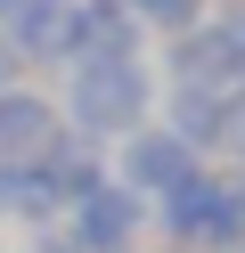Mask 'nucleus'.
<instances>
[{"mask_svg":"<svg viewBox=\"0 0 245 253\" xmlns=\"http://www.w3.org/2000/svg\"><path fill=\"white\" fill-rule=\"evenodd\" d=\"M155 98H163L155 57H98V66H65L57 74L65 131L98 139V147H114V139H131L139 123H155Z\"/></svg>","mask_w":245,"mask_h":253,"instance_id":"f257e3e1","label":"nucleus"},{"mask_svg":"<svg viewBox=\"0 0 245 253\" xmlns=\"http://www.w3.org/2000/svg\"><path fill=\"white\" fill-rule=\"evenodd\" d=\"M155 66H163V90H221V98H237L245 90V17L237 8H212L204 25L163 41Z\"/></svg>","mask_w":245,"mask_h":253,"instance_id":"7ed1b4c3","label":"nucleus"},{"mask_svg":"<svg viewBox=\"0 0 245 253\" xmlns=\"http://www.w3.org/2000/svg\"><path fill=\"white\" fill-rule=\"evenodd\" d=\"M155 123H172L204 164L229 155V98H221V90H163V98H155Z\"/></svg>","mask_w":245,"mask_h":253,"instance_id":"1a4fd4ad","label":"nucleus"},{"mask_svg":"<svg viewBox=\"0 0 245 253\" xmlns=\"http://www.w3.org/2000/svg\"><path fill=\"white\" fill-rule=\"evenodd\" d=\"M147 229L172 253H237L245 245V188H237V171L229 164L188 171L180 188H163L147 204Z\"/></svg>","mask_w":245,"mask_h":253,"instance_id":"f03ea898","label":"nucleus"},{"mask_svg":"<svg viewBox=\"0 0 245 253\" xmlns=\"http://www.w3.org/2000/svg\"><path fill=\"white\" fill-rule=\"evenodd\" d=\"M106 171H114L123 188H139L147 204H155L163 188H180L188 171H204V155H196L188 139L172 131V123H139L131 139H114V147H106Z\"/></svg>","mask_w":245,"mask_h":253,"instance_id":"423d86ee","label":"nucleus"},{"mask_svg":"<svg viewBox=\"0 0 245 253\" xmlns=\"http://www.w3.org/2000/svg\"><path fill=\"white\" fill-rule=\"evenodd\" d=\"M57 25H65V0H0V41L25 66H49L57 57Z\"/></svg>","mask_w":245,"mask_h":253,"instance_id":"9d476101","label":"nucleus"},{"mask_svg":"<svg viewBox=\"0 0 245 253\" xmlns=\"http://www.w3.org/2000/svg\"><path fill=\"white\" fill-rule=\"evenodd\" d=\"M237 253H245V245H237Z\"/></svg>","mask_w":245,"mask_h":253,"instance_id":"2eb2a0df","label":"nucleus"},{"mask_svg":"<svg viewBox=\"0 0 245 253\" xmlns=\"http://www.w3.org/2000/svg\"><path fill=\"white\" fill-rule=\"evenodd\" d=\"M0 220H25V229H57L65 220L49 155H0Z\"/></svg>","mask_w":245,"mask_h":253,"instance_id":"0eeeda50","label":"nucleus"},{"mask_svg":"<svg viewBox=\"0 0 245 253\" xmlns=\"http://www.w3.org/2000/svg\"><path fill=\"white\" fill-rule=\"evenodd\" d=\"M131 17H139V33L147 41H172V33H188V25H204L221 0H123Z\"/></svg>","mask_w":245,"mask_h":253,"instance_id":"9b49d317","label":"nucleus"},{"mask_svg":"<svg viewBox=\"0 0 245 253\" xmlns=\"http://www.w3.org/2000/svg\"><path fill=\"white\" fill-rule=\"evenodd\" d=\"M98 57H147V33L123 0H65V25H57V57L49 66H98Z\"/></svg>","mask_w":245,"mask_h":253,"instance_id":"39448f33","label":"nucleus"},{"mask_svg":"<svg viewBox=\"0 0 245 253\" xmlns=\"http://www.w3.org/2000/svg\"><path fill=\"white\" fill-rule=\"evenodd\" d=\"M8 82H33V66H25V57L8 49V41H0V90H8Z\"/></svg>","mask_w":245,"mask_h":253,"instance_id":"f8f14e48","label":"nucleus"},{"mask_svg":"<svg viewBox=\"0 0 245 253\" xmlns=\"http://www.w3.org/2000/svg\"><path fill=\"white\" fill-rule=\"evenodd\" d=\"M16 253H74V245H65L57 229H33V245H16Z\"/></svg>","mask_w":245,"mask_h":253,"instance_id":"ddd939ff","label":"nucleus"},{"mask_svg":"<svg viewBox=\"0 0 245 253\" xmlns=\"http://www.w3.org/2000/svg\"><path fill=\"white\" fill-rule=\"evenodd\" d=\"M57 90L41 82H8L0 90V155H41L49 139H57Z\"/></svg>","mask_w":245,"mask_h":253,"instance_id":"6e6552de","label":"nucleus"},{"mask_svg":"<svg viewBox=\"0 0 245 253\" xmlns=\"http://www.w3.org/2000/svg\"><path fill=\"white\" fill-rule=\"evenodd\" d=\"M57 237L74 253H139L147 245V196L123 188V180H106V188H90L82 204H65Z\"/></svg>","mask_w":245,"mask_h":253,"instance_id":"20e7f679","label":"nucleus"},{"mask_svg":"<svg viewBox=\"0 0 245 253\" xmlns=\"http://www.w3.org/2000/svg\"><path fill=\"white\" fill-rule=\"evenodd\" d=\"M237 17H245V0H237Z\"/></svg>","mask_w":245,"mask_h":253,"instance_id":"4468645a","label":"nucleus"}]
</instances>
